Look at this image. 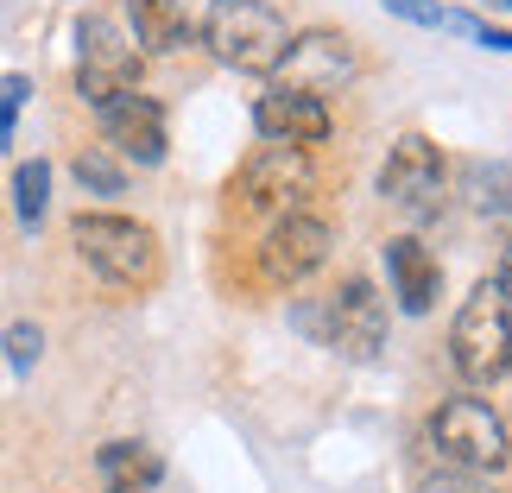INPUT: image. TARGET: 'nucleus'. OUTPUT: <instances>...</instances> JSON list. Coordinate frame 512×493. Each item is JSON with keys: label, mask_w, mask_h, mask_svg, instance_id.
I'll list each match as a JSON object with an SVG mask.
<instances>
[{"label": "nucleus", "mask_w": 512, "mask_h": 493, "mask_svg": "<svg viewBox=\"0 0 512 493\" xmlns=\"http://www.w3.org/2000/svg\"><path fill=\"white\" fill-rule=\"evenodd\" d=\"M304 190H310V152H304V146L266 140V146L241 165V203H247V209H291Z\"/></svg>", "instance_id": "9d476101"}, {"label": "nucleus", "mask_w": 512, "mask_h": 493, "mask_svg": "<svg viewBox=\"0 0 512 493\" xmlns=\"http://www.w3.org/2000/svg\"><path fill=\"white\" fill-rule=\"evenodd\" d=\"M430 443H437V456L449 468H475V475H494L512 456L506 424L481 399H443L437 418H430Z\"/></svg>", "instance_id": "39448f33"}, {"label": "nucleus", "mask_w": 512, "mask_h": 493, "mask_svg": "<svg viewBox=\"0 0 512 493\" xmlns=\"http://www.w3.org/2000/svg\"><path fill=\"white\" fill-rule=\"evenodd\" d=\"M386 272H392V291H399V304L411 310V317H424V310L437 304L443 272H437V260L424 253V241H411V234L386 241Z\"/></svg>", "instance_id": "ddd939ff"}, {"label": "nucleus", "mask_w": 512, "mask_h": 493, "mask_svg": "<svg viewBox=\"0 0 512 493\" xmlns=\"http://www.w3.org/2000/svg\"><path fill=\"white\" fill-rule=\"evenodd\" d=\"M323 342L348 354V361H373L386 348V304L367 279H348L336 298H329V317H323Z\"/></svg>", "instance_id": "1a4fd4ad"}, {"label": "nucleus", "mask_w": 512, "mask_h": 493, "mask_svg": "<svg viewBox=\"0 0 512 493\" xmlns=\"http://www.w3.org/2000/svg\"><path fill=\"white\" fill-rule=\"evenodd\" d=\"M329 247H336V228H329L323 215L285 209L279 222H272L266 247H260V266H266L272 285H298V279H310V272L329 260Z\"/></svg>", "instance_id": "6e6552de"}, {"label": "nucleus", "mask_w": 512, "mask_h": 493, "mask_svg": "<svg viewBox=\"0 0 512 493\" xmlns=\"http://www.w3.org/2000/svg\"><path fill=\"white\" fill-rule=\"evenodd\" d=\"M203 45L222 57L228 70L272 76L285 57V19L272 0H215L203 13Z\"/></svg>", "instance_id": "f257e3e1"}, {"label": "nucleus", "mask_w": 512, "mask_h": 493, "mask_svg": "<svg viewBox=\"0 0 512 493\" xmlns=\"http://www.w3.org/2000/svg\"><path fill=\"white\" fill-rule=\"evenodd\" d=\"M418 493H494L475 468H443V475H424V487Z\"/></svg>", "instance_id": "6ab92c4d"}, {"label": "nucleus", "mask_w": 512, "mask_h": 493, "mask_svg": "<svg viewBox=\"0 0 512 493\" xmlns=\"http://www.w3.org/2000/svg\"><path fill=\"white\" fill-rule=\"evenodd\" d=\"M462 190L481 215H506L512 209V165H462Z\"/></svg>", "instance_id": "dca6fc26"}, {"label": "nucleus", "mask_w": 512, "mask_h": 493, "mask_svg": "<svg viewBox=\"0 0 512 493\" xmlns=\"http://www.w3.org/2000/svg\"><path fill=\"white\" fill-rule=\"evenodd\" d=\"M70 241L108 285H146L152 272H159V241H152V228L133 222V215H76Z\"/></svg>", "instance_id": "7ed1b4c3"}, {"label": "nucleus", "mask_w": 512, "mask_h": 493, "mask_svg": "<svg viewBox=\"0 0 512 493\" xmlns=\"http://www.w3.org/2000/svg\"><path fill=\"white\" fill-rule=\"evenodd\" d=\"M449 361L468 386H487L512 367V304L494 279H481L468 291V304L456 310V329H449Z\"/></svg>", "instance_id": "f03ea898"}, {"label": "nucleus", "mask_w": 512, "mask_h": 493, "mask_svg": "<svg viewBox=\"0 0 512 493\" xmlns=\"http://www.w3.org/2000/svg\"><path fill=\"white\" fill-rule=\"evenodd\" d=\"M500 291H506V304H512V247H506V260H500V279H494Z\"/></svg>", "instance_id": "5701e85b"}, {"label": "nucleus", "mask_w": 512, "mask_h": 493, "mask_svg": "<svg viewBox=\"0 0 512 493\" xmlns=\"http://www.w3.org/2000/svg\"><path fill=\"white\" fill-rule=\"evenodd\" d=\"M392 13L411 19V26H449V13L443 7H424V0H392Z\"/></svg>", "instance_id": "4be33fe9"}, {"label": "nucleus", "mask_w": 512, "mask_h": 493, "mask_svg": "<svg viewBox=\"0 0 512 493\" xmlns=\"http://www.w3.org/2000/svg\"><path fill=\"white\" fill-rule=\"evenodd\" d=\"M38 348H45V335H38L32 323H13V329H7V361H13L19 373L38 361Z\"/></svg>", "instance_id": "aec40b11"}, {"label": "nucleus", "mask_w": 512, "mask_h": 493, "mask_svg": "<svg viewBox=\"0 0 512 493\" xmlns=\"http://www.w3.org/2000/svg\"><path fill=\"white\" fill-rule=\"evenodd\" d=\"M76 89H83L89 108H108L114 95L140 89V51L108 13L76 19Z\"/></svg>", "instance_id": "20e7f679"}, {"label": "nucleus", "mask_w": 512, "mask_h": 493, "mask_svg": "<svg viewBox=\"0 0 512 493\" xmlns=\"http://www.w3.org/2000/svg\"><path fill=\"white\" fill-rule=\"evenodd\" d=\"M45 196H51V165L45 159H32V165H19L13 171V203H19V222H45Z\"/></svg>", "instance_id": "f3484780"}, {"label": "nucleus", "mask_w": 512, "mask_h": 493, "mask_svg": "<svg viewBox=\"0 0 512 493\" xmlns=\"http://www.w3.org/2000/svg\"><path fill=\"white\" fill-rule=\"evenodd\" d=\"M26 95H32L26 76H0V140H13V114H19Z\"/></svg>", "instance_id": "412c9836"}, {"label": "nucleus", "mask_w": 512, "mask_h": 493, "mask_svg": "<svg viewBox=\"0 0 512 493\" xmlns=\"http://www.w3.org/2000/svg\"><path fill=\"white\" fill-rule=\"evenodd\" d=\"M253 127L279 146H323L329 140V102L317 95H298V89H266L260 108H253Z\"/></svg>", "instance_id": "f8f14e48"}, {"label": "nucleus", "mask_w": 512, "mask_h": 493, "mask_svg": "<svg viewBox=\"0 0 512 493\" xmlns=\"http://www.w3.org/2000/svg\"><path fill=\"white\" fill-rule=\"evenodd\" d=\"M95 114H102V133H108L114 152H127V159H140V165L165 159V108L152 102V95L127 89V95H114V102L95 108Z\"/></svg>", "instance_id": "9b49d317"}, {"label": "nucleus", "mask_w": 512, "mask_h": 493, "mask_svg": "<svg viewBox=\"0 0 512 493\" xmlns=\"http://www.w3.org/2000/svg\"><path fill=\"white\" fill-rule=\"evenodd\" d=\"M159 481H165L159 449H146V443H108L102 449V487L108 493H152Z\"/></svg>", "instance_id": "2eb2a0df"}, {"label": "nucleus", "mask_w": 512, "mask_h": 493, "mask_svg": "<svg viewBox=\"0 0 512 493\" xmlns=\"http://www.w3.org/2000/svg\"><path fill=\"white\" fill-rule=\"evenodd\" d=\"M127 19H133V45L165 57L177 45H190V19H184V0H127Z\"/></svg>", "instance_id": "4468645a"}, {"label": "nucleus", "mask_w": 512, "mask_h": 493, "mask_svg": "<svg viewBox=\"0 0 512 493\" xmlns=\"http://www.w3.org/2000/svg\"><path fill=\"white\" fill-rule=\"evenodd\" d=\"M443 184H449V171H443V152L430 146L424 133H405V140L386 152L380 196H386V203L405 215V222H430V215L443 209Z\"/></svg>", "instance_id": "423d86ee"}, {"label": "nucleus", "mask_w": 512, "mask_h": 493, "mask_svg": "<svg viewBox=\"0 0 512 493\" xmlns=\"http://www.w3.org/2000/svg\"><path fill=\"white\" fill-rule=\"evenodd\" d=\"M279 89H298V95H317V102H329L336 89H348L354 76H361V57H354V45L342 32H298L285 38V57H279Z\"/></svg>", "instance_id": "0eeeda50"}, {"label": "nucleus", "mask_w": 512, "mask_h": 493, "mask_svg": "<svg viewBox=\"0 0 512 493\" xmlns=\"http://www.w3.org/2000/svg\"><path fill=\"white\" fill-rule=\"evenodd\" d=\"M76 184H89L95 196H121L127 177H121V165H108L102 152H83V159H76Z\"/></svg>", "instance_id": "a211bd4d"}, {"label": "nucleus", "mask_w": 512, "mask_h": 493, "mask_svg": "<svg viewBox=\"0 0 512 493\" xmlns=\"http://www.w3.org/2000/svg\"><path fill=\"white\" fill-rule=\"evenodd\" d=\"M487 7H512V0H487Z\"/></svg>", "instance_id": "b1692460"}]
</instances>
